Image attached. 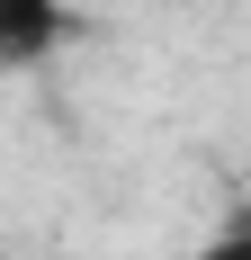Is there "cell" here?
Returning <instances> with one entry per match:
<instances>
[{
  "instance_id": "6da1fadb",
  "label": "cell",
  "mask_w": 251,
  "mask_h": 260,
  "mask_svg": "<svg viewBox=\"0 0 251 260\" xmlns=\"http://www.w3.org/2000/svg\"><path fill=\"white\" fill-rule=\"evenodd\" d=\"M72 0H45V9H9L0 18V63H45L54 45H72Z\"/></svg>"
},
{
  "instance_id": "7a4b0ae2",
  "label": "cell",
  "mask_w": 251,
  "mask_h": 260,
  "mask_svg": "<svg viewBox=\"0 0 251 260\" xmlns=\"http://www.w3.org/2000/svg\"><path fill=\"white\" fill-rule=\"evenodd\" d=\"M189 260H251V198H242V207H233V215H225V224H215Z\"/></svg>"
},
{
  "instance_id": "3957f363",
  "label": "cell",
  "mask_w": 251,
  "mask_h": 260,
  "mask_svg": "<svg viewBox=\"0 0 251 260\" xmlns=\"http://www.w3.org/2000/svg\"><path fill=\"white\" fill-rule=\"evenodd\" d=\"M9 9H45V0H0V18H9Z\"/></svg>"
}]
</instances>
